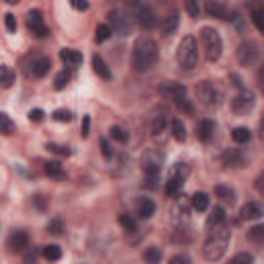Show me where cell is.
<instances>
[{
	"mask_svg": "<svg viewBox=\"0 0 264 264\" xmlns=\"http://www.w3.org/2000/svg\"><path fill=\"white\" fill-rule=\"evenodd\" d=\"M159 50L151 37H138L132 47V68L136 73H147L157 64Z\"/></svg>",
	"mask_w": 264,
	"mask_h": 264,
	"instance_id": "6da1fadb",
	"label": "cell"
},
{
	"mask_svg": "<svg viewBox=\"0 0 264 264\" xmlns=\"http://www.w3.org/2000/svg\"><path fill=\"white\" fill-rule=\"evenodd\" d=\"M229 239H231V227L221 223L217 227L210 229L206 242H204V248H202V254L206 260L215 262V260H221L223 254L227 252V246H229Z\"/></svg>",
	"mask_w": 264,
	"mask_h": 264,
	"instance_id": "7a4b0ae2",
	"label": "cell"
},
{
	"mask_svg": "<svg viewBox=\"0 0 264 264\" xmlns=\"http://www.w3.org/2000/svg\"><path fill=\"white\" fill-rule=\"evenodd\" d=\"M200 41H202V50H204V58L208 62H217L223 54V39H221L219 31L213 27H202Z\"/></svg>",
	"mask_w": 264,
	"mask_h": 264,
	"instance_id": "3957f363",
	"label": "cell"
},
{
	"mask_svg": "<svg viewBox=\"0 0 264 264\" xmlns=\"http://www.w3.org/2000/svg\"><path fill=\"white\" fill-rule=\"evenodd\" d=\"M176 58H178V64L184 70H192L198 64V43H196V39L192 35H186L180 41L178 52H176Z\"/></svg>",
	"mask_w": 264,
	"mask_h": 264,
	"instance_id": "277c9868",
	"label": "cell"
},
{
	"mask_svg": "<svg viewBox=\"0 0 264 264\" xmlns=\"http://www.w3.org/2000/svg\"><path fill=\"white\" fill-rule=\"evenodd\" d=\"M161 93L167 95L170 99H174V103L178 105V110H182V114L194 116V103L188 99L184 85H180V83H165L161 87Z\"/></svg>",
	"mask_w": 264,
	"mask_h": 264,
	"instance_id": "5b68a950",
	"label": "cell"
},
{
	"mask_svg": "<svg viewBox=\"0 0 264 264\" xmlns=\"http://www.w3.org/2000/svg\"><path fill=\"white\" fill-rule=\"evenodd\" d=\"M256 105V95L250 89H239V93L231 99V112L235 116H248Z\"/></svg>",
	"mask_w": 264,
	"mask_h": 264,
	"instance_id": "8992f818",
	"label": "cell"
},
{
	"mask_svg": "<svg viewBox=\"0 0 264 264\" xmlns=\"http://www.w3.org/2000/svg\"><path fill=\"white\" fill-rule=\"evenodd\" d=\"M196 99L206 108H215L219 103V89L210 81H202L196 85Z\"/></svg>",
	"mask_w": 264,
	"mask_h": 264,
	"instance_id": "52a82bcc",
	"label": "cell"
},
{
	"mask_svg": "<svg viewBox=\"0 0 264 264\" xmlns=\"http://www.w3.org/2000/svg\"><path fill=\"white\" fill-rule=\"evenodd\" d=\"M132 17L140 25V29H145V31H153L157 27V15L149 5H134Z\"/></svg>",
	"mask_w": 264,
	"mask_h": 264,
	"instance_id": "ba28073f",
	"label": "cell"
},
{
	"mask_svg": "<svg viewBox=\"0 0 264 264\" xmlns=\"http://www.w3.org/2000/svg\"><path fill=\"white\" fill-rule=\"evenodd\" d=\"M186 176H188V167H186L184 163H178V165L174 167L170 180L165 182V194H167V196H176V194L182 190Z\"/></svg>",
	"mask_w": 264,
	"mask_h": 264,
	"instance_id": "9c48e42d",
	"label": "cell"
},
{
	"mask_svg": "<svg viewBox=\"0 0 264 264\" xmlns=\"http://www.w3.org/2000/svg\"><path fill=\"white\" fill-rule=\"evenodd\" d=\"M260 58V50L254 41H244L237 47V62L242 66H254Z\"/></svg>",
	"mask_w": 264,
	"mask_h": 264,
	"instance_id": "30bf717a",
	"label": "cell"
},
{
	"mask_svg": "<svg viewBox=\"0 0 264 264\" xmlns=\"http://www.w3.org/2000/svg\"><path fill=\"white\" fill-rule=\"evenodd\" d=\"M27 29L35 35V37H39V39H43V37H47L50 35V29H47V25L43 23V13L41 11H29L27 13Z\"/></svg>",
	"mask_w": 264,
	"mask_h": 264,
	"instance_id": "8fae6325",
	"label": "cell"
},
{
	"mask_svg": "<svg viewBox=\"0 0 264 264\" xmlns=\"http://www.w3.org/2000/svg\"><path fill=\"white\" fill-rule=\"evenodd\" d=\"M132 19H134V17L126 15V13H124V11H120V9L110 13L112 29H114L116 33H120V35H128V33H130V29H132Z\"/></svg>",
	"mask_w": 264,
	"mask_h": 264,
	"instance_id": "7c38bea8",
	"label": "cell"
},
{
	"mask_svg": "<svg viewBox=\"0 0 264 264\" xmlns=\"http://www.w3.org/2000/svg\"><path fill=\"white\" fill-rule=\"evenodd\" d=\"M161 163H163V155L155 149H149L142 155V170L145 174H159L161 172Z\"/></svg>",
	"mask_w": 264,
	"mask_h": 264,
	"instance_id": "4fadbf2b",
	"label": "cell"
},
{
	"mask_svg": "<svg viewBox=\"0 0 264 264\" xmlns=\"http://www.w3.org/2000/svg\"><path fill=\"white\" fill-rule=\"evenodd\" d=\"M7 246H9L11 252H23V250H27L29 248V235H27V231H21V229L13 231L7 237Z\"/></svg>",
	"mask_w": 264,
	"mask_h": 264,
	"instance_id": "5bb4252c",
	"label": "cell"
},
{
	"mask_svg": "<svg viewBox=\"0 0 264 264\" xmlns=\"http://www.w3.org/2000/svg\"><path fill=\"white\" fill-rule=\"evenodd\" d=\"M239 215L244 221H256L260 217H264V206L258 204V202H246L239 210Z\"/></svg>",
	"mask_w": 264,
	"mask_h": 264,
	"instance_id": "9a60e30c",
	"label": "cell"
},
{
	"mask_svg": "<svg viewBox=\"0 0 264 264\" xmlns=\"http://www.w3.org/2000/svg\"><path fill=\"white\" fill-rule=\"evenodd\" d=\"M221 161H223L225 167H242L246 159H244L242 151H237V149H225L223 155H221Z\"/></svg>",
	"mask_w": 264,
	"mask_h": 264,
	"instance_id": "2e32d148",
	"label": "cell"
},
{
	"mask_svg": "<svg viewBox=\"0 0 264 264\" xmlns=\"http://www.w3.org/2000/svg\"><path fill=\"white\" fill-rule=\"evenodd\" d=\"M213 134H215V124H213V120H208V118L198 120V124H196V136H198V140L208 142L210 138H213Z\"/></svg>",
	"mask_w": 264,
	"mask_h": 264,
	"instance_id": "e0dca14e",
	"label": "cell"
},
{
	"mask_svg": "<svg viewBox=\"0 0 264 264\" xmlns=\"http://www.w3.org/2000/svg\"><path fill=\"white\" fill-rule=\"evenodd\" d=\"M60 60L70 68H77L83 64V54L73 47H64V50H60Z\"/></svg>",
	"mask_w": 264,
	"mask_h": 264,
	"instance_id": "ac0fdd59",
	"label": "cell"
},
{
	"mask_svg": "<svg viewBox=\"0 0 264 264\" xmlns=\"http://www.w3.org/2000/svg\"><path fill=\"white\" fill-rule=\"evenodd\" d=\"M208 17H217V19H227V7L223 0H208L204 7Z\"/></svg>",
	"mask_w": 264,
	"mask_h": 264,
	"instance_id": "d6986e66",
	"label": "cell"
},
{
	"mask_svg": "<svg viewBox=\"0 0 264 264\" xmlns=\"http://www.w3.org/2000/svg\"><path fill=\"white\" fill-rule=\"evenodd\" d=\"M50 68H52V60H50L47 56H39V58H35L33 64H31V75L37 77V79H43V77L50 73Z\"/></svg>",
	"mask_w": 264,
	"mask_h": 264,
	"instance_id": "ffe728a7",
	"label": "cell"
},
{
	"mask_svg": "<svg viewBox=\"0 0 264 264\" xmlns=\"http://www.w3.org/2000/svg\"><path fill=\"white\" fill-rule=\"evenodd\" d=\"M93 70H95V75H97L99 79H103V81H110V79H112V70H110V66L105 64V60H103L99 54H95V56H93Z\"/></svg>",
	"mask_w": 264,
	"mask_h": 264,
	"instance_id": "44dd1931",
	"label": "cell"
},
{
	"mask_svg": "<svg viewBox=\"0 0 264 264\" xmlns=\"http://www.w3.org/2000/svg\"><path fill=\"white\" fill-rule=\"evenodd\" d=\"M178 27H180V15H178V13H172V15H167V17L163 19V23H161V33H163L165 37H170V35H174V33L178 31Z\"/></svg>",
	"mask_w": 264,
	"mask_h": 264,
	"instance_id": "7402d4cb",
	"label": "cell"
},
{
	"mask_svg": "<svg viewBox=\"0 0 264 264\" xmlns=\"http://www.w3.org/2000/svg\"><path fill=\"white\" fill-rule=\"evenodd\" d=\"M155 210H157V204H155V200L153 198H142L140 200V204H138V217L140 219H151L153 215H155Z\"/></svg>",
	"mask_w": 264,
	"mask_h": 264,
	"instance_id": "603a6c76",
	"label": "cell"
},
{
	"mask_svg": "<svg viewBox=\"0 0 264 264\" xmlns=\"http://www.w3.org/2000/svg\"><path fill=\"white\" fill-rule=\"evenodd\" d=\"M221 223H225V210H223V206H215L213 210H210V215L206 217V227L213 229Z\"/></svg>",
	"mask_w": 264,
	"mask_h": 264,
	"instance_id": "cb8c5ba5",
	"label": "cell"
},
{
	"mask_svg": "<svg viewBox=\"0 0 264 264\" xmlns=\"http://www.w3.org/2000/svg\"><path fill=\"white\" fill-rule=\"evenodd\" d=\"M43 170H45V174H47L50 178H54V180H64V178H66V172L62 170V165H60L58 161H47V163L43 165Z\"/></svg>",
	"mask_w": 264,
	"mask_h": 264,
	"instance_id": "d4e9b609",
	"label": "cell"
},
{
	"mask_svg": "<svg viewBox=\"0 0 264 264\" xmlns=\"http://www.w3.org/2000/svg\"><path fill=\"white\" fill-rule=\"evenodd\" d=\"M231 138H233V142H237V145H246V142H250L252 132H250L246 126H237V128L231 130Z\"/></svg>",
	"mask_w": 264,
	"mask_h": 264,
	"instance_id": "484cf974",
	"label": "cell"
},
{
	"mask_svg": "<svg viewBox=\"0 0 264 264\" xmlns=\"http://www.w3.org/2000/svg\"><path fill=\"white\" fill-rule=\"evenodd\" d=\"M165 124H167V114L159 112L157 116H153V122H151V132L153 134H161L165 130Z\"/></svg>",
	"mask_w": 264,
	"mask_h": 264,
	"instance_id": "4316f807",
	"label": "cell"
},
{
	"mask_svg": "<svg viewBox=\"0 0 264 264\" xmlns=\"http://www.w3.org/2000/svg\"><path fill=\"white\" fill-rule=\"evenodd\" d=\"M208 202H210V198H208L206 192H196L192 196V206H194V210H198V213H202V210L208 208Z\"/></svg>",
	"mask_w": 264,
	"mask_h": 264,
	"instance_id": "83f0119b",
	"label": "cell"
},
{
	"mask_svg": "<svg viewBox=\"0 0 264 264\" xmlns=\"http://www.w3.org/2000/svg\"><path fill=\"white\" fill-rule=\"evenodd\" d=\"M41 256H43L45 260H50V262H56V260L62 258V250H60L56 244H50V246H43Z\"/></svg>",
	"mask_w": 264,
	"mask_h": 264,
	"instance_id": "f1b7e54d",
	"label": "cell"
},
{
	"mask_svg": "<svg viewBox=\"0 0 264 264\" xmlns=\"http://www.w3.org/2000/svg\"><path fill=\"white\" fill-rule=\"evenodd\" d=\"M112 33H114L112 25H105V23H101V25H97V27H95V41H97V43L108 41V39L112 37Z\"/></svg>",
	"mask_w": 264,
	"mask_h": 264,
	"instance_id": "f546056e",
	"label": "cell"
},
{
	"mask_svg": "<svg viewBox=\"0 0 264 264\" xmlns=\"http://www.w3.org/2000/svg\"><path fill=\"white\" fill-rule=\"evenodd\" d=\"M0 83H3L5 89H9V87L15 83V73H13L11 66H7V64L0 66Z\"/></svg>",
	"mask_w": 264,
	"mask_h": 264,
	"instance_id": "4dcf8cb0",
	"label": "cell"
},
{
	"mask_svg": "<svg viewBox=\"0 0 264 264\" xmlns=\"http://www.w3.org/2000/svg\"><path fill=\"white\" fill-rule=\"evenodd\" d=\"M248 239L256 246L264 244V225H254L252 229H248Z\"/></svg>",
	"mask_w": 264,
	"mask_h": 264,
	"instance_id": "1f68e13d",
	"label": "cell"
},
{
	"mask_svg": "<svg viewBox=\"0 0 264 264\" xmlns=\"http://www.w3.org/2000/svg\"><path fill=\"white\" fill-rule=\"evenodd\" d=\"M215 196L221 198L223 202H231V204L235 200V192L231 188H227V186H215Z\"/></svg>",
	"mask_w": 264,
	"mask_h": 264,
	"instance_id": "d6a6232c",
	"label": "cell"
},
{
	"mask_svg": "<svg viewBox=\"0 0 264 264\" xmlns=\"http://www.w3.org/2000/svg\"><path fill=\"white\" fill-rule=\"evenodd\" d=\"M172 134L178 142L186 140V126L182 124V120H172Z\"/></svg>",
	"mask_w": 264,
	"mask_h": 264,
	"instance_id": "836d02e7",
	"label": "cell"
},
{
	"mask_svg": "<svg viewBox=\"0 0 264 264\" xmlns=\"http://www.w3.org/2000/svg\"><path fill=\"white\" fill-rule=\"evenodd\" d=\"M110 136H112L116 142H122V145H126V142L130 140L128 132H126L122 126H112V128H110Z\"/></svg>",
	"mask_w": 264,
	"mask_h": 264,
	"instance_id": "e575fe53",
	"label": "cell"
},
{
	"mask_svg": "<svg viewBox=\"0 0 264 264\" xmlns=\"http://www.w3.org/2000/svg\"><path fill=\"white\" fill-rule=\"evenodd\" d=\"M118 223L126 229V231H136V221H134V217L132 215H128V213H120V217H118Z\"/></svg>",
	"mask_w": 264,
	"mask_h": 264,
	"instance_id": "d590c367",
	"label": "cell"
},
{
	"mask_svg": "<svg viewBox=\"0 0 264 264\" xmlns=\"http://www.w3.org/2000/svg\"><path fill=\"white\" fill-rule=\"evenodd\" d=\"M252 21H254V25L258 27V31L264 33V5H262V7H256V9L252 11Z\"/></svg>",
	"mask_w": 264,
	"mask_h": 264,
	"instance_id": "8d00e7d4",
	"label": "cell"
},
{
	"mask_svg": "<svg viewBox=\"0 0 264 264\" xmlns=\"http://www.w3.org/2000/svg\"><path fill=\"white\" fill-rule=\"evenodd\" d=\"M68 83H70V73L62 70V73H58L56 79H54V89H56V91H62V89H66Z\"/></svg>",
	"mask_w": 264,
	"mask_h": 264,
	"instance_id": "74e56055",
	"label": "cell"
},
{
	"mask_svg": "<svg viewBox=\"0 0 264 264\" xmlns=\"http://www.w3.org/2000/svg\"><path fill=\"white\" fill-rule=\"evenodd\" d=\"M0 126H3V130H0V132H3L5 136H11L13 134V130H15V124L11 122V118H9V114H0Z\"/></svg>",
	"mask_w": 264,
	"mask_h": 264,
	"instance_id": "f35d334b",
	"label": "cell"
},
{
	"mask_svg": "<svg viewBox=\"0 0 264 264\" xmlns=\"http://www.w3.org/2000/svg\"><path fill=\"white\" fill-rule=\"evenodd\" d=\"M47 233H52V235H60L62 231H64V223H62V219H50V223H47Z\"/></svg>",
	"mask_w": 264,
	"mask_h": 264,
	"instance_id": "ab89813d",
	"label": "cell"
},
{
	"mask_svg": "<svg viewBox=\"0 0 264 264\" xmlns=\"http://www.w3.org/2000/svg\"><path fill=\"white\" fill-rule=\"evenodd\" d=\"M142 258L151 264H157V262H161V250L159 248H149V250H145Z\"/></svg>",
	"mask_w": 264,
	"mask_h": 264,
	"instance_id": "60d3db41",
	"label": "cell"
},
{
	"mask_svg": "<svg viewBox=\"0 0 264 264\" xmlns=\"http://www.w3.org/2000/svg\"><path fill=\"white\" fill-rule=\"evenodd\" d=\"M186 13H188L192 19H198V17H200V5H198V0H186Z\"/></svg>",
	"mask_w": 264,
	"mask_h": 264,
	"instance_id": "b9f144b4",
	"label": "cell"
},
{
	"mask_svg": "<svg viewBox=\"0 0 264 264\" xmlns=\"http://www.w3.org/2000/svg\"><path fill=\"white\" fill-rule=\"evenodd\" d=\"M47 151L56 153V155H62V157H68V155H70V149H68V147H60V145H56V142H47Z\"/></svg>",
	"mask_w": 264,
	"mask_h": 264,
	"instance_id": "7bdbcfd3",
	"label": "cell"
},
{
	"mask_svg": "<svg viewBox=\"0 0 264 264\" xmlns=\"http://www.w3.org/2000/svg\"><path fill=\"white\" fill-rule=\"evenodd\" d=\"M52 118H54L56 122H62V124H66V122H70V120H73V114H70L68 110H56V112H54V116H52Z\"/></svg>",
	"mask_w": 264,
	"mask_h": 264,
	"instance_id": "ee69618b",
	"label": "cell"
},
{
	"mask_svg": "<svg viewBox=\"0 0 264 264\" xmlns=\"http://www.w3.org/2000/svg\"><path fill=\"white\" fill-rule=\"evenodd\" d=\"M5 27H7L9 33H17V19H15L13 13H7L5 15Z\"/></svg>",
	"mask_w": 264,
	"mask_h": 264,
	"instance_id": "f6af8a7d",
	"label": "cell"
},
{
	"mask_svg": "<svg viewBox=\"0 0 264 264\" xmlns=\"http://www.w3.org/2000/svg\"><path fill=\"white\" fill-rule=\"evenodd\" d=\"M145 186L155 190V188H159V174H145Z\"/></svg>",
	"mask_w": 264,
	"mask_h": 264,
	"instance_id": "bcb514c9",
	"label": "cell"
},
{
	"mask_svg": "<svg viewBox=\"0 0 264 264\" xmlns=\"http://www.w3.org/2000/svg\"><path fill=\"white\" fill-rule=\"evenodd\" d=\"M99 147H101V153H103V157H105V159H112V147H110V140L108 138H101L99 140Z\"/></svg>",
	"mask_w": 264,
	"mask_h": 264,
	"instance_id": "7dc6e473",
	"label": "cell"
},
{
	"mask_svg": "<svg viewBox=\"0 0 264 264\" xmlns=\"http://www.w3.org/2000/svg\"><path fill=\"white\" fill-rule=\"evenodd\" d=\"M91 132V116H83V122H81V136L87 138Z\"/></svg>",
	"mask_w": 264,
	"mask_h": 264,
	"instance_id": "c3c4849f",
	"label": "cell"
},
{
	"mask_svg": "<svg viewBox=\"0 0 264 264\" xmlns=\"http://www.w3.org/2000/svg\"><path fill=\"white\" fill-rule=\"evenodd\" d=\"M68 3L75 11H81V13H85L89 9V0H68Z\"/></svg>",
	"mask_w": 264,
	"mask_h": 264,
	"instance_id": "681fc988",
	"label": "cell"
},
{
	"mask_svg": "<svg viewBox=\"0 0 264 264\" xmlns=\"http://www.w3.org/2000/svg\"><path fill=\"white\" fill-rule=\"evenodd\" d=\"M29 120L31 122H41L43 120V112L41 110H31L29 112Z\"/></svg>",
	"mask_w": 264,
	"mask_h": 264,
	"instance_id": "f907efd6",
	"label": "cell"
},
{
	"mask_svg": "<svg viewBox=\"0 0 264 264\" xmlns=\"http://www.w3.org/2000/svg\"><path fill=\"white\" fill-rule=\"evenodd\" d=\"M252 260H254L252 254H237V256H233V262H252Z\"/></svg>",
	"mask_w": 264,
	"mask_h": 264,
	"instance_id": "816d5d0a",
	"label": "cell"
},
{
	"mask_svg": "<svg viewBox=\"0 0 264 264\" xmlns=\"http://www.w3.org/2000/svg\"><path fill=\"white\" fill-rule=\"evenodd\" d=\"M170 262H172V264H178V262H190V258H188V256H182V254H180V256H174V258H172Z\"/></svg>",
	"mask_w": 264,
	"mask_h": 264,
	"instance_id": "f5cc1de1",
	"label": "cell"
},
{
	"mask_svg": "<svg viewBox=\"0 0 264 264\" xmlns=\"http://www.w3.org/2000/svg\"><path fill=\"white\" fill-rule=\"evenodd\" d=\"M258 85H260V89L264 91V66L258 70Z\"/></svg>",
	"mask_w": 264,
	"mask_h": 264,
	"instance_id": "db71d44e",
	"label": "cell"
},
{
	"mask_svg": "<svg viewBox=\"0 0 264 264\" xmlns=\"http://www.w3.org/2000/svg\"><path fill=\"white\" fill-rule=\"evenodd\" d=\"M231 81H233V85H235L237 89H244V87H242V81H239V77H237V75H231Z\"/></svg>",
	"mask_w": 264,
	"mask_h": 264,
	"instance_id": "11a10c76",
	"label": "cell"
},
{
	"mask_svg": "<svg viewBox=\"0 0 264 264\" xmlns=\"http://www.w3.org/2000/svg\"><path fill=\"white\" fill-rule=\"evenodd\" d=\"M33 200L37 202V208H43V206H45V204H43V198H41V196H35Z\"/></svg>",
	"mask_w": 264,
	"mask_h": 264,
	"instance_id": "9f6ffc18",
	"label": "cell"
},
{
	"mask_svg": "<svg viewBox=\"0 0 264 264\" xmlns=\"http://www.w3.org/2000/svg\"><path fill=\"white\" fill-rule=\"evenodd\" d=\"M256 186H258V190H260V192H264V176H262V178H258V184H256Z\"/></svg>",
	"mask_w": 264,
	"mask_h": 264,
	"instance_id": "6f0895ef",
	"label": "cell"
},
{
	"mask_svg": "<svg viewBox=\"0 0 264 264\" xmlns=\"http://www.w3.org/2000/svg\"><path fill=\"white\" fill-rule=\"evenodd\" d=\"M260 136H262V140H264V114H262V118H260Z\"/></svg>",
	"mask_w": 264,
	"mask_h": 264,
	"instance_id": "680465c9",
	"label": "cell"
},
{
	"mask_svg": "<svg viewBox=\"0 0 264 264\" xmlns=\"http://www.w3.org/2000/svg\"><path fill=\"white\" fill-rule=\"evenodd\" d=\"M5 3H7V5H17L19 0H5Z\"/></svg>",
	"mask_w": 264,
	"mask_h": 264,
	"instance_id": "91938a15",
	"label": "cell"
}]
</instances>
